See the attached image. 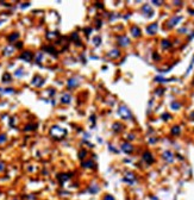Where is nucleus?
Listing matches in <instances>:
<instances>
[{"mask_svg": "<svg viewBox=\"0 0 194 200\" xmlns=\"http://www.w3.org/2000/svg\"><path fill=\"white\" fill-rule=\"evenodd\" d=\"M50 133H51V136H54V138L61 139L63 136H66L67 131L64 129H62V127H59V126H52Z\"/></svg>", "mask_w": 194, "mask_h": 200, "instance_id": "f257e3e1", "label": "nucleus"}, {"mask_svg": "<svg viewBox=\"0 0 194 200\" xmlns=\"http://www.w3.org/2000/svg\"><path fill=\"white\" fill-rule=\"evenodd\" d=\"M118 113H119V116L122 118H124V119H131V118H132V114H131L130 110L126 107V106H124V105H122V106L119 107Z\"/></svg>", "mask_w": 194, "mask_h": 200, "instance_id": "f03ea898", "label": "nucleus"}, {"mask_svg": "<svg viewBox=\"0 0 194 200\" xmlns=\"http://www.w3.org/2000/svg\"><path fill=\"white\" fill-rule=\"evenodd\" d=\"M118 44L120 46H127L130 44V39L126 36H120V37H118Z\"/></svg>", "mask_w": 194, "mask_h": 200, "instance_id": "7ed1b4c3", "label": "nucleus"}, {"mask_svg": "<svg viewBox=\"0 0 194 200\" xmlns=\"http://www.w3.org/2000/svg\"><path fill=\"white\" fill-rule=\"evenodd\" d=\"M143 160L148 163V164H151V163L154 162V157H152V154H151V153H149V151H145L144 154H143Z\"/></svg>", "mask_w": 194, "mask_h": 200, "instance_id": "20e7f679", "label": "nucleus"}, {"mask_svg": "<svg viewBox=\"0 0 194 200\" xmlns=\"http://www.w3.org/2000/svg\"><path fill=\"white\" fill-rule=\"evenodd\" d=\"M157 29H158V25H157L156 23H152V24H150L148 28H147V32H148L149 35H155Z\"/></svg>", "mask_w": 194, "mask_h": 200, "instance_id": "39448f33", "label": "nucleus"}, {"mask_svg": "<svg viewBox=\"0 0 194 200\" xmlns=\"http://www.w3.org/2000/svg\"><path fill=\"white\" fill-rule=\"evenodd\" d=\"M122 150L124 153H126V154H130V153H132L133 151V147L130 143H123L122 144Z\"/></svg>", "mask_w": 194, "mask_h": 200, "instance_id": "423d86ee", "label": "nucleus"}, {"mask_svg": "<svg viewBox=\"0 0 194 200\" xmlns=\"http://www.w3.org/2000/svg\"><path fill=\"white\" fill-rule=\"evenodd\" d=\"M135 180H136V178H135V174H133V173H127L126 176L124 178V181L130 183V185H132L133 182H135Z\"/></svg>", "mask_w": 194, "mask_h": 200, "instance_id": "0eeeda50", "label": "nucleus"}, {"mask_svg": "<svg viewBox=\"0 0 194 200\" xmlns=\"http://www.w3.org/2000/svg\"><path fill=\"white\" fill-rule=\"evenodd\" d=\"M182 19V17H177V15H175V17H173L172 19H170L169 22H168V26H169V28H173V26H175L176 24H177V23L180 22V20H181Z\"/></svg>", "mask_w": 194, "mask_h": 200, "instance_id": "6e6552de", "label": "nucleus"}, {"mask_svg": "<svg viewBox=\"0 0 194 200\" xmlns=\"http://www.w3.org/2000/svg\"><path fill=\"white\" fill-rule=\"evenodd\" d=\"M79 85H80V81L77 80V79H75V77L69 79V81H68V87H69V88H75V87L79 86Z\"/></svg>", "mask_w": 194, "mask_h": 200, "instance_id": "1a4fd4ad", "label": "nucleus"}, {"mask_svg": "<svg viewBox=\"0 0 194 200\" xmlns=\"http://www.w3.org/2000/svg\"><path fill=\"white\" fill-rule=\"evenodd\" d=\"M70 101H71V95L70 94H68V93L62 94V97H61V102L62 104H69Z\"/></svg>", "mask_w": 194, "mask_h": 200, "instance_id": "9d476101", "label": "nucleus"}, {"mask_svg": "<svg viewBox=\"0 0 194 200\" xmlns=\"http://www.w3.org/2000/svg\"><path fill=\"white\" fill-rule=\"evenodd\" d=\"M162 156H163V158H164L166 161H168V162H173V156H174V155H173L172 151H169V150L164 151Z\"/></svg>", "mask_w": 194, "mask_h": 200, "instance_id": "9b49d317", "label": "nucleus"}, {"mask_svg": "<svg viewBox=\"0 0 194 200\" xmlns=\"http://www.w3.org/2000/svg\"><path fill=\"white\" fill-rule=\"evenodd\" d=\"M131 32H132L133 37H139V36H141V29H139L138 26H136V25L131 28Z\"/></svg>", "mask_w": 194, "mask_h": 200, "instance_id": "f8f14e48", "label": "nucleus"}, {"mask_svg": "<svg viewBox=\"0 0 194 200\" xmlns=\"http://www.w3.org/2000/svg\"><path fill=\"white\" fill-rule=\"evenodd\" d=\"M20 59L25 60V61H31V59H32V54H31L30 51H25L24 54H22Z\"/></svg>", "mask_w": 194, "mask_h": 200, "instance_id": "ddd939ff", "label": "nucleus"}, {"mask_svg": "<svg viewBox=\"0 0 194 200\" xmlns=\"http://www.w3.org/2000/svg\"><path fill=\"white\" fill-rule=\"evenodd\" d=\"M142 10H143V12H145V13H147V15H149V17L154 13V12H152V10H151V7L149 6V5H144Z\"/></svg>", "mask_w": 194, "mask_h": 200, "instance_id": "4468645a", "label": "nucleus"}, {"mask_svg": "<svg viewBox=\"0 0 194 200\" xmlns=\"http://www.w3.org/2000/svg\"><path fill=\"white\" fill-rule=\"evenodd\" d=\"M119 55H120V52H119V50H117V49L111 50V51L108 52V56H110V57H112V59H116V57H118Z\"/></svg>", "mask_w": 194, "mask_h": 200, "instance_id": "2eb2a0df", "label": "nucleus"}, {"mask_svg": "<svg viewBox=\"0 0 194 200\" xmlns=\"http://www.w3.org/2000/svg\"><path fill=\"white\" fill-rule=\"evenodd\" d=\"M93 166H94V163L92 162V160H90V161H85V162H82V167H83V168H92Z\"/></svg>", "mask_w": 194, "mask_h": 200, "instance_id": "dca6fc26", "label": "nucleus"}, {"mask_svg": "<svg viewBox=\"0 0 194 200\" xmlns=\"http://www.w3.org/2000/svg\"><path fill=\"white\" fill-rule=\"evenodd\" d=\"M170 107H172V110H179V108L181 107V104H180L179 101H173L172 104H170Z\"/></svg>", "mask_w": 194, "mask_h": 200, "instance_id": "f3484780", "label": "nucleus"}, {"mask_svg": "<svg viewBox=\"0 0 194 200\" xmlns=\"http://www.w3.org/2000/svg\"><path fill=\"white\" fill-rule=\"evenodd\" d=\"M161 45H162V48H163V49H168V48H170V46H172V43H170L169 41L164 39V41H162V44H161Z\"/></svg>", "mask_w": 194, "mask_h": 200, "instance_id": "a211bd4d", "label": "nucleus"}, {"mask_svg": "<svg viewBox=\"0 0 194 200\" xmlns=\"http://www.w3.org/2000/svg\"><path fill=\"white\" fill-rule=\"evenodd\" d=\"M122 129H123V125L119 123H114L113 124V130L116 131V132H119V131H122Z\"/></svg>", "mask_w": 194, "mask_h": 200, "instance_id": "6ab92c4d", "label": "nucleus"}, {"mask_svg": "<svg viewBox=\"0 0 194 200\" xmlns=\"http://www.w3.org/2000/svg\"><path fill=\"white\" fill-rule=\"evenodd\" d=\"M88 191H90V193L95 194V193H98V192H99V187L96 185H93L92 187H90V189H88Z\"/></svg>", "mask_w": 194, "mask_h": 200, "instance_id": "aec40b11", "label": "nucleus"}, {"mask_svg": "<svg viewBox=\"0 0 194 200\" xmlns=\"http://www.w3.org/2000/svg\"><path fill=\"white\" fill-rule=\"evenodd\" d=\"M180 131H181V129H180L179 126H174V127L172 129V133H173V135H179Z\"/></svg>", "mask_w": 194, "mask_h": 200, "instance_id": "412c9836", "label": "nucleus"}, {"mask_svg": "<svg viewBox=\"0 0 194 200\" xmlns=\"http://www.w3.org/2000/svg\"><path fill=\"white\" fill-rule=\"evenodd\" d=\"M3 80L4 82H10V80H11V75L9 74V73H5L3 76Z\"/></svg>", "mask_w": 194, "mask_h": 200, "instance_id": "4be33fe9", "label": "nucleus"}, {"mask_svg": "<svg viewBox=\"0 0 194 200\" xmlns=\"http://www.w3.org/2000/svg\"><path fill=\"white\" fill-rule=\"evenodd\" d=\"M93 42H94V45H96V46H98L99 44L101 43V38L99 37V36H96V37H94V38H93Z\"/></svg>", "mask_w": 194, "mask_h": 200, "instance_id": "5701e85b", "label": "nucleus"}, {"mask_svg": "<svg viewBox=\"0 0 194 200\" xmlns=\"http://www.w3.org/2000/svg\"><path fill=\"white\" fill-rule=\"evenodd\" d=\"M102 200H114V197L111 195V194H106V195H104Z\"/></svg>", "mask_w": 194, "mask_h": 200, "instance_id": "b1692460", "label": "nucleus"}, {"mask_svg": "<svg viewBox=\"0 0 194 200\" xmlns=\"http://www.w3.org/2000/svg\"><path fill=\"white\" fill-rule=\"evenodd\" d=\"M86 154H87L86 150H81L80 153H79V157H80L81 160H83V158H85V156H86Z\"/></svg>", "mask_w": 194, "mask_h": 200, "instance_id": "393cba45", "label": "nucleus"}, {"mask_svg": "<svg viewBox=\"0 0 194 200\" xmlns=\"http://www.w3.org/2000/svg\"><path fill=\"white\" fill-rule=\"evenodd\" d=\"M17 38H18V34H14L13 36H10L9 39H10V41H12V39H17Z\"/></svg>", "mask_w": 194, "mask_h": 200, "instance_id": "a878e982", "label": "nucleus"}, {"mask_svg": "<svg viewBox=\"0 0 194 200\" xmlns=\"http://www.w3.org/2000/svg\"><path fill=\"white\" fill-rule=\"evenodd\" d=\"M162 118H163L164 120H168L170 118V114H168V113H164L163 116H162Z\"/></svg>", "mask_w": 194, "mask_h": 200, "instance_id": "bb28decb", "label": "nucleus"}, {"mask_svg": "<svg viewBox=\"0 0 194 200\" xmlns=\"http://www.w3.org/2000/svg\"><path fill=\"white\" fill-rule=\"evenodd\" d=\"M5 141H6V136L1 135V136H0V143H1V142H5Z\"/></svg>", "mask_w": 194, "mask_h": 200, "instance_id": "cd10ccee", "label": "nucleus"}, {"mask_svg": "<svg viewBox=\"0 0 194 200\" xmlns=\"http://www.w3.org/2000/svg\"><path fill=\"white\" fill-rule=\"evenodd\" d=\"M20 71H23L22 69H18V70H17V73H15V75H17V76H22L23 73H20Z\"/></svg>", "mask_w": 194, "mask_h": 200, "instance_id": "c85d7f7f", "label": "nucleus"}, {"mask_svg": "<svg viewBox=\"0 0 194 200\" xmlns=\"http://www.w3.org/2000/svg\"><path fill=\"white\" fill-rule=\"evenodd\" d=\"M156 94H163V89H157V92H156Z\"/></svg>", "mask_w": 194, "mask_h": 200, "instance_id": "c756f323", "label": "nucleus"}, {"mask_svg": "<svg viewBox=\"0 0 194 200\" xmlns=\"http://www.w3.org/2000/svg\"><path fill=\"white\" fill-rule=\"evenodd\" d=\"M129 139H133V136L132 135H129Z\"/></svg>", "mask_w": 194, "mask_h": 200, "instance_id": "7c9ffc66", "label": "nucleus"}]
</instances>
